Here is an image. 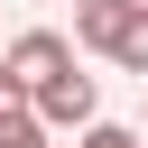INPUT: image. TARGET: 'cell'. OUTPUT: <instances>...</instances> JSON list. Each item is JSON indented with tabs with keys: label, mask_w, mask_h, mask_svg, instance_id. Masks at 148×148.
Wrapping results in <instances>:
<instances>
[{
	"label": "cell",
	"mask_w": 148,
	"mask_h": 148,
	"mask_svg": "<svg viewBox=\"0 0 148 148\" xmlns=\"http://www.w3.org/2000/svg\"><path fill=\"white\" fill-rule=\"evenodd\" d=\"M0 74H9L18 92H37V83L74 74V37H56V28H28V37H9V46H0Z\"/></svg>",
	"instance_id": "1"
},
{
	"label": "cell",
	"mask_w": 148,
	"mask_h": 148,
	"mask_svg": "<svg viewBox=\"0 0 148 148\" xmlns=\"http://www.w3.org/2000/svg\"><path fill=\"white\" fill-rule=\"evenodd\" d=\"M28 120L37 130H92V74H56L28 92Z\"/></svg>",
	"instance_id": "2"
},
{
	"label": "cell",
	"mask_w": 148,
	"mask_h": 148,
	"mask_svg": "<svg viewBox=\"0 0 148 148\" xmlns=\"http://www.w3.org/2000/svg\"><path fill=\"white\" fill-rule=\"evenodd\" d=\"M130 18H139V0H74V37H83L92 56H111Z\"/></svg>",
	"instance_id": "3"
},
{
	"label": "cell",
	"mask_w": 148,
	"mask_h": 148,
	"mask_svg": "<svg viewBox=\"0 0 148 148\" xmlns=\"http://www.w3.org/2000/svg\"><path fill=\"white\" fill-rule=\"evenodd\" d=\"M111 65H130V74L148 83V0H139V18L120 28V46H111Z\"/></svg>",
	"instance_id": "4"
},
{
	"label": "cell",
	"mask_w": 148,
	"mask_h": 148,
	"mask_svg": "<svg viewBox=\"0 0 148 148\" xmlns=\"http://www.w3.org/2000/svg\"><path fill=\"white\" fill-rule=\"evenodd\" d=\"M83 148H148V139H139V130H120V120H92V130H83Z\"/></svg>",
	"instance_id": "5"
},
{
	"label": "cell",
	"mask_w": 148,
	"mask_h": 148,
	"mask_svg": "<svg viewBox=\"0 0 148 148\" xmlns=\"http://www.w3.org/2000/svg\"><path fill=\"white\" fill-rule=\"evenodd\" d=\"M18 120H28V92H18L9 74H0V130H18Z\"/></svg>",
	"instance_id": "6"
},
{
	"label": "cell",
	"mask_w": 148,
	"mask_h": 148,
	"mask_svg": "<svg viewBox=\"0 0 148 148\" xmlns=\"http://www.w3.org/2000/svg\"><path fill=\"white\" fill-rule=\"evenodd\" d=\"M0 148H46V130H37V120H18V130H0Z\"/></svg>",
	"instance_id": "7"
}]
</instances>
